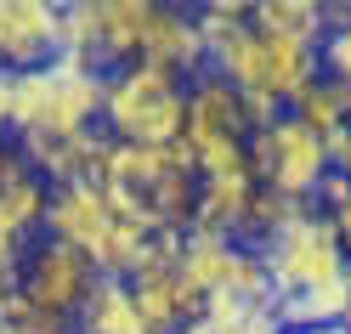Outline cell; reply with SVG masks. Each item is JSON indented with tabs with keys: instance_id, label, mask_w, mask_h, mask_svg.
Segmentation results:
<instances>
[{
	"instance_id": "9c48e42d",
	"label": "cell",
	"mask_w": 351,
	"mask_h": 334,
	"mask_svg": "<svg viewBox=\"0 0 351 334\" xmlns=\"http://www.w3.org/2000/svg\"><path fill=\"white\" fill-rule=\"evenodd\" d=\"M255 130L261 119L250 114V102L238 85H227L221 74H199V80H187V147H199V142H255Z\"/></svg>"
},
{
	"instance_id": "6da1fadb",
	"label": "cell",
	"mask_w": 351,
	"mask_h": 334,
	"mask_svg": "<svg viewBox=\"0 0 351 334\" xmlns=\"http://www.w3.org/2000/svg\"><path fill=\"white\" fill-rule=\"evenodd\" d=\"M102 193L119 221H142L153 232H193L204 176L187 142H170V147L114 142L102 165Z\"/></svg>"
},
{
	"instance_id": "d6986e66",
	"label": "cell",
	"mask_w": 351,
	"mask_h": 334,
	"mask_svg": "<svg viewBox=\"0 0 351 334\" xmlns=\"http://www.w3.org/2000/svg\"><path fill=\"white\" fill-rule=\"evenodd\" d=\"M0 334H23V323H17V318H0Z\"/></svg>"
},
{
	"instance_id": "ba28073f",
	"label": "cell",
	"mask_w": 351,
	"mask_h": 334,
	"mask_svg": "<svg viewBox=\"0 0 351 334\" xmlns=\"http://www.w3.org/2000/svg\"><path fill=\"white\" fill-rule=\"evenodd\" d=\"M62 46V6L51 0H0V69L34 74L57 62Z\"/></svg>"
},
{
	"instance_id": "44dd1931",
	"label": "cell",
	"mask_w": 351,
	"mask_h": 334,
	"mask_svg": "<svg viewBox=\"0 0 351 334\" xmlns=\"http://www.w3.org/2000/svg\"><path fill=\"white\" fill-rule=\"evenodd\" d=\"M0 311H6V295H0Z\"/></svg>"
},
{
	"instance_id": "3957f363",
	"label": "cell",
	"mask_w": 351,
	"mask_h": 334,
	"mask_svg": "<svg viewBox=\"0 0 351 334\" xmlns=\"http://www.w3.org/2000/svg\"><path fill=\"white\" fill-rule=\"evenodd\" d=\"M102 80L74 62H46L34 74H17V119L12 142H69L80 130L102 125Z\"/></svg>"
},
{
	"instance_id": "9a60e30c",
	"label": "cell",
	"mask_w": 351,
	"mask_h": 334,
	"mask_svg": "<svg viewBox=\"0 0 351 334\" xmlns=\"http://www.w3.org/2000/svg\"><path fill=\"white\" fill-rule=\"evenodd\" d=\"M323 74L351 91V6H328V40H323Z\"/></svg>"
},
{
	"instance_id": "4fadbf2b",
	"label": "cell",
	"mask_w": 351,
	"mask_h": 334,
	"mask_svg": "<svg viewBox=\"0 0 351 334\" xmlns=\"http://www.w3.org/2000/svg\"><path fill=\"white\" fill-rule=\"evenodd\" d=\"M80 334H153L136 311V295H130V283L119 278H102V289L91 295V306L80 311Z\"/></svg>"
},
{
	"instance_id": "7a4b0ae2",
	"label": "cell",
	"mask_w": 351,
	"mask_h": 334,
	"mask_svg": "<svg viewBox=\"0 0 351 334\" xmlns=\"http://www.w3.org/2000/svg\"><path fill=\"white\" fill-rule=\"evenodd\" d=\"M102 130L130 147H170L187 136V80L159 74L147 62L102 80Z\"/></svg>"
},
{
	"instance_id": "8fae6325",
	"label": "cell",
	"mask_w": 351,
	"mask_h": 334,
	"mask_svg": "<svg viewBox=\"0 0 351 334\" xmlns=\"http://www.w3.org/2000/svg\"><path fill=\"white\" fill-rule=\"evenodd\" d=\"M114 204H108L102 182H69V187H51V210H46V238H62L85 255H102L108 232H114Z\"/></svg>"
},
{
	"instance_id": "e0dca14e",
	"label": "cell",
	"mask_w": 351,
	"mask_h": 334,
	"mask_svg": "<svg viewBox=\"0 0 351 334\" xmlns=\"http://www.w3.org/2000/svg\"><path fill=\"white\" fill-rule=\"evenodd\" d=\"M210 334H283V329H278V318H272V311H261V318L238 323V329H210Z\"/></svg>"
},
{
	"instance_id": "2e32d148",
	"label": "cell",
	"mask_w": 351,
	"mask_h": 334,
	"mask_svg": "<svg viewBox=\"0 0 351 334\" xmlns=\"http://www.w3.org/2000/svg\"><path fill=\"white\" fill-rule=\"evenodd\" d=\"M12 119H17V74L0 69V130L12 136Z\"/></svg>"
},
{
	"instance_id": "30bf717a",
	"label": "cell",
	"mask_w": 351,
	"mask_h": 334,
	"mask_svg": "<svg viewBox=\"0 0 351 334\" xmlns=\"http://www.w3.org/2000/svg\"><path fill=\"white\" fill-rule=\"evenodd\" d=\"M136 62H147V69H159V74H176V80H199L210 69L199 6H153Z\"/></svg>"
},
{
	"instance_id": "5b68a950",
	"label": "cell",
	"mask_w": 351,
	"mask_h": 334,
	"mask_svg": "<svg viewBox=\"0 0 351 334\" xmlns=\"http://www.w3.org/2000/svg\"><path fill=\"white\" fill-rule=\"evenodd\" d=\"M261 261H267L272 295H306V289H328L351 278V255L335 232V221L317 210H300L272 243H261Z\"/></svg>"
},
{
	"instance_id": "8992f818",
	"label": "cell",
	"mask_w": 351,
	"mask_h": 334,
	"mask_svg": "<svg viewBox=\"0 0 351 334\" xmlns=\"http://www.w3.org/2000/svg\"><path fill=\"white\" fill-rule=\"evenodd\" d=\"M97 289H102V266L85 250L46 238V232L29 243L23 266H17V295L34 311H51V318H69V323H80V311L91 306Z\"/></svg>"
},
{
	"instance_id": "ffe728a7",
	"label": "cell",
	"mask_w": 351,
	"mask_h": 334,
	"mask_svg": "<svg viewBox=\"0 0 351 334\" xmlns=\"http://www.w3.org/2000/svg\"><path fill=\"white\" fill-rule=\"evenodd\" d=\"M306 334H351V329H306Z\"/></svg>"
},
{
	"instance_id": "277c9868",
	"label": "cell",
	"mask_w": 351,
	"mask_h": 334,
	"mask_svg": "<svg viewBox=\"0 0 351 334\" xmlns=\"http://www.w3.org/2000/svg\"><path fill=\"white\" fill-rule=\"evenodd\" d=\"M153 0H80L62 6V46L57 62L91 74H119L142 57V34H147Z\"/></svg>"
},
{
	"instance_id": "5bb4252c",
	"label": "cell",
	"mask_w": 351,
	"mask_h": 334,
	"mask_svg": "<svg viewBox=\"0 0 351 334\" xmlns=\"http://www.w3.org/2000/svg\"><path fill=\"white\" fill-rule=\"evenodd\" d=\"M289 114H295L300 125H312L317 136H335V130H346V125H351V91H346L340 80L317 74V80L295 97V108H289Z\"/></svg>"
},
{
	"instance_id": "52a82bcc",
	"label": "cell",
	"mask_w": 351,
	"mask_h": 334,
	"mask_svg": "<svg viewBox=\"0 0 351 334\" xmlns=\"http://www.w3.org/2000/svg\"><path fill=\"white\" fill-rule=\"evenodd\" d=\"M250 159H255V176L267 182L272 193L283 198H295V204H312L317 187L328 182V147L312 125H300L295 114H278L272 125H261L255 130V142H250Z\"/></svg>"
},
{
	"instance_id": "7c38bea8",
	"label": "cell",
	"mask_w": 351,
	"mask_h": 334,
	"mask_svg": "<svg viewBox=\"0 0 351 334\" xmlns=\"http://www.w3.org/2000/svg\"><path fill=\"white\" fill-rule=\"evenodd\" d=\"M255 29L323 51V40H328V6H317V0H255Z\"/></svg>"
},
{
	"instance_id": "ac0fdd59",
	"label": "cell",
	"mask_w": 351,
	"mask_h": 334,
	"mask_svg": "<svg viewBox=\"0 0 351 334\" xmlns=\"http://www.w3.org/2000/svg\"><path fill=\"white\" fill-rule=\"evenodd\" d=\"M12 159H17V142H12V136H6V130H0V170H6V165H12Z\"/></svg>"
}]
</instances>
